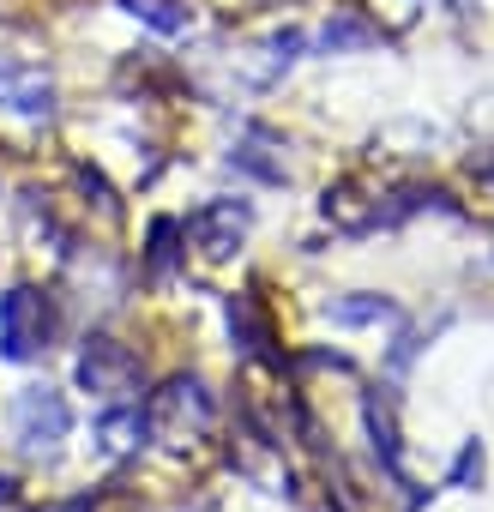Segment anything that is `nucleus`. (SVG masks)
<instances>
[{
    "label": "nucleus",
    "instance_id": "1",
    "mask_svg": "<svg viewBox=\"0 0 494 512\" xmlns=\"http://www.w3.org/2000/svg\"><path fill=\"white\" fill-rule=\"evenodd\" d=\"M217 422V398L199 374H175L163 380L151 398H145V434L163 440V446H187V440H205Z\"/></svg>",
    "mask_w": 494,
    "mask_h": 512
},
{
    "label": "nucleus",
    "instance_id": "2",
    "mask_svg": "<svg viewBox=\"0 0 494 512\" xmlns=\"http://www.w3.org/2000/svg\"><path fill=\"white\" fill-rule=\"evenodd\" d=\"M79 386L103 404V410H121V404H139V386H145V368L139 356L109 338V332H91L85 350H79Z\"/></svg>",
    "mask_w": 494,
    "mask_h": 512
},
{
    "label": "nucleus",
    "instance_id": "3",
    "mask_svg": "<svg viewBox=\"0 0 494 512\" xmlns=\"http://www.w3.org/2000/svg\"><path fill=\"white\" fill-rule=\"evenodd\" d=\"M55 338V302L37 284H13L0 296V356L7 362H37Z\"/></svg>",
    "mask_w": 494,
    "mask_h": 512
},
{
    "label": "nucleus",
    "instance_id": "4",
    "mask_svg": "<svg viewBox=\"0 0 494 512\" xmlns=\"http://www.w3.org/2000/svg\"><path fill=\"white\" fill-rule=\"evenodd\" d=\"M67 434H73V410H67V398L55 386H25L13 398V440H19V452L55 458Z\"/></svg>",
    "mask_w": 494,
    "mask_h": 512
},
{
    "label": "nucleus",
    "instance_id": "5",
    "mask_svg": "<svg viewBox=\"0 0 494 512\" xmlns=\"http://www.w3.org/2000/svg\"><path fill=\"white\" fill-rule=\"evenodd\" d=\"M55 73L37 61H0V121L13 127H49L55 121Z\"/></svg>",
    "mask_w": 494,
    "mask_h": 512
},
{
    "label": "nucleus",
    "instance_id": "6",
    "mask_svg": "<svg viewBox=\"0 0 494 512\" xmlns=\"http://www.w3.org/2000/svg\"><path fill=\"white\" fill-rule=\"evenodd\" d=\"M247 229H254V205H247V199H211V205H199L181 223V235L199 241L205 260H229V253L247 241Z\"/></svg>",
    "mask_w": 494,
    "mask_h": 512
},
{
    "label": "nucleus",
    "instance_id": "7",
    "mask_svg": "<svg viewBox=\"0 0 494 512\" xmlns=\"http://www.w3.org/2000/svg\"><path fill=\"white\" fill-rule=\"evenodd\" d=\"M362 422H368V440H374V458H380V470L404 488V500L410 506H422V488L410 482V470H404V440H398V422H392V404L380 398V392H368V404H362Z\"/></svg>",
    "mask_w": 494,
    "mask_h": 512
},
{
    "label": "nucleus",
    "instance_id": "8",
    "mask_svg": "<svg viewBox=\"0 0 494 512\" xmlns=\"http://www.w3.org/2000/svg\"><path fill=\"white\" fill-rule=\"evenodd\" d=\"M302 49H308V37H302L296 25H290V31H266L254 49L241 55V79H247V85H260V91H272V85L302 61Z\"/></svg>",
    "mask_w": 494,
    "mask_h": 512
},
{
    "label": "nucleus",
    "instance_id": "9",
    "mask_svg": "<svg viewBox=\"0 0 494 512\" xmlns=\"http://www.w3.org/2000/svg\"><path fill=\"white\" fill-rule=\"evenodd\" d=\"M229 332H235V344H241V356H254V362H266V368H284V356L272 350V320L260 314V302L254 296H229Z\"/></svg>",
    "mask_w": 494,
    "mask_h": 512
},
{
    "label": "nucleus",
    "instance_id": "10",
    "mask_svg": "<svg viewBox=\"0 0 494 512\" xmlns=\"http://www.w3.org/2000/svg\"><path fill=\"white\" fill-rule=\"evenodd\" d=\"M115 7H121L127 19H139L145 31H157V37L193 31V7H187V0H115Z\"/></svg>",
    "mask_w": 494,
    "mask_h": 512
},
{
    "label": "nucleus",
    "instance_id": "11",
    "mask_svg": "<svg viewBox=\"0 0 494 512\" xmlns=\"http://www.w3.org/2000/svg\"><path fill=\"white\" fill-rule=\"evenodd\" d=\"M326 320L332 326H392L398 320V302H386V296H350V302H332L326 308Z\"/></svg>",
    "mask_w": 494,
    "mask_h": 512
},
{
    "label": "nucleus",
    "instance_id": "12",
    "mask_svg": "<svg viewBox=\"0 0 494 512\" xmlns=\"http://www.w3.org/2000/svg\"><path fill=\"white\" fill-rule=\"evenodd\" d=\"M362 7H368V19H374L380 31H410V25L434 7V0H362Z\"/></svg>",
    "mask_w": 494,
    "mask_h": 512
},
{
    "label": "nucleus",
    "instance_id": "13",
    "mask_svg": "<svg viewBox=\"0 0 494 512\" xmlns=\"http://www.w3.org/2000/svg\"><path fill=\"white\" fill-rule=\"evenodd\" d=\"M175 241H181V223H175V217H157V223H151V253H145V266H151L157 284L175 272Z\"/></svg>",
    "mask_w": 494,
    "mask_h": 512
},
{
    "label": "nucleus",
    "instance_id": "14",
    "mask_svg": "<svg viewBox=\"0 0 494 512\" xmlns=\"http://www.w3.org/2000/svg\"><path fill=\"white\" fill-rule=\"evenodd\" d=\"M362 43H380V25H362V19H338V25H326V37H320V49H362Z\"/></svg>",
    "mask_w": 494,
    "mask_h": 512
},
{
    "label": "nucleus",
    "instance_id": "15",
    "mask_svg": "<svg viewBox=\"0 0 494 512\" xmlns=\"http://www.w3.org/2000/svg\"><path fill=\"white\" fill-rule=\"evenodd\" d=\"M470 482H482V446L476 440H464V452L452 464V488H470Z\"/></svg>",
    "mask_w": 494,
    "mask_h": 512
},
{
    "label": "nucleus",
    "instance_id": "16",
    "mask_svg": "<svg viewBox=\"0 0 494 512\" xmlns=\"http://www.w3.org/2000/svg\"><path fill=\"white\" fill-rule=\"evenodd\" d=\"M43 512H91V500H55V506H43Z\"/></svg>",
    "mask_w": 494,
    "mask_h": 512
}]
</instances>
